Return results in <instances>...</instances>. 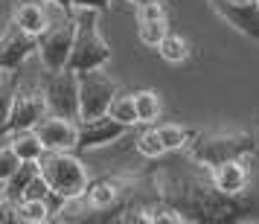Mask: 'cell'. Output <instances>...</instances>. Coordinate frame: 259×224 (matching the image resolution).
Returning <instances> with one entry per match:
<instances>
[{"mask_svg":"<svg viewBox=\"0 0 259 224\" xmlns=\"http://www.w3.org/2000/svg\"><path fill=\"white\" fill-rule=\"evenodd\" d=\"M160 201L172 204L187 215V221H239L245 212H253L250 195H227L212 184V177H181L160 175L157 177Z\"/></svg>","mask_w":259,"mask_h":224,"instance_id":"1","label":"cell"},{"mask_svg":"<svg viewBox=\"0 0 259 224\" xmlns=\"http://www.w3.org/2000/svg\"><path fill=\"white\" fill-rule=\"evenodd\" d=\"M187 154L192 163L201 169H212V166L224 163V160H245L250 154H256V137L250 131H195L192 143L187 146Z\"/></svg>","mask_w":259,"mask_h":224,"instance_id":"2","label":"cell"},{"mask_svg":"<svg viewBox=\"0 0 259 224\" xmlns=\"http://www.w3.org/2000/svg\"><path fill=\"white\" fill-rule=\"evenodd\" d=\"M76 15V41H73V53L67 61V70L84 73V70H99L111 61V44H108L102 32H99V12L96 9H73Z\"/></svg>","mask_w":259,"mask_h":224,"instance_id":"3","label":"cell"},{"mask_svg":"<svg viewBox=\"0 0 259 224\" xmlns=\"http://www.w3.org/2000/svg\"><path fill=\"white\" fill-rule=\"evenodd\" d=\"M38 166H41V175L47 177L56 198L70 201V198H82L88 192L91 175L73 152H47L38 160Z\"/></svg>","mask_w":259,"mask_h":224,"instance_id":"4","label":"cell"},{"mask_svg":"<svg viewBox=\"0 0 259 224\" xmlns=\"http://www.w3.org/2000/svg\"><path fill=\"white\" fill-rule=\"evenodd\" d=\"M76 41V15L64 12L61 18L50 21V26L38 35V56L44 70H64Z\"/></svg>","mask_w":259,"mask_h":224,"instance_id":"5","label":"cell"},{"mask_svg":"<svg viewBox=\"0 0 259 224\" xmlns=\"http://www.w3.org/2000/svg\"><path fill=\"white\" fill-rule=\"evenodd\" d=\"M119 94V82L111 79L102 67L79 73V119H94L108 114V108Z\"/></svg>","mask_w":259,"mask_h":224,"instance_id":"6","label":"cell"},{"mask_svg":"<svg viewBox=\"0 0 259 224\" xmlns=\"http://www.w3.org/2000/svg\"><path fill=\"white\" fill-rule=\"evenodd\" d=\"M44 94L50 102V114L67 119H79V73L73 70H47L44 76Z\"/></svg>","mask_w":259,"mask_h":224,"instance_id":"7","label":"cell"},{"mask_svg":"<svg viewBox=\"0 0 259 224\" xmlns=\"http://www.w3.org/2000/svg\"><path fill=\"white\" fill-rule=\"evenodd\" d=\"M50 114V102L44 87H18L12 96V111H9V122L6 131H24V128H35L41 119Z\"/></svg>","mask_w":259,"mask_h":224,"instance_id":"8","label":"cell"},{"mask_svg":"<svg viewBox=\"0 0 259 224\" xmlns=\"http://www.w3.org/2000/svg\"><path fill=\"white\" fill-rule=\"evenodd\" d=\"M210 9L239 35L259 44V3L256 0H207Z\"/></svg>","mask_w":259,"mask_h":224,"instance_id":"9","label":"cell"},{"mask_svg":"<svg viewBox=\"0 0 259 224\" xmlns=\"http://www.w3.org/2000/svg\"><path fill=\"white\" fill-rule=\"evenodd\" d=\"M125 131H128V125H122V122L114 119L111 114H102V117H94V119H79V146H76V152L111 146V143H117Z\"/></svg>","mask_w":259,"mask_h":224,"instance_id":"10","label":"cell"},{"mask_svg":"<svg viewBox=\"0 0 259 224\" xmlns=\"http://www.w3.org/2000/svg\"><path fill=\"white\" fill-rule=\"evenodd\" d=\"M35 131L44 140L47 152H76V146H79V119L47 114L35 125Z\"/></svg>","mask_w":259,"mask_h":224,"instance_id":"11","label":"cell"},{"mask_svg":"<svg viewBox=\"0 0 259 224\" xmlns=\"http://www.w3.org/2000/svg\"><path fill=\"white\" fill-rule=\"evenodd\" d=\"M32 53H38V35H29L21 26H9L0 35V70L12 73L24 64Z\"/></svg>","mask_w":259,"mask_h":224,"instance_id":"12","label":"cell"},{"mask_svg":"<svg viewBox=\"0 0 259 224\" xmlns=\"http://www.w3.org/2000/svg\"><path fill=\"white\" fill-rule=\"evenodd\" d=\"M207 172H210L212 184L227 195H245L247 187H250V169L245 166L242 157L239 160H224V163L212 166Z\"/></svg>","mask_w":259,"mask_h":224,"instance_id":"13","label":"cell"},{"mask_svg":"<svg viewBox=\"0 0 259 224\" xmlns=\"http://www.w3.org/2000/svg\"><path fill=\"white\" fill-rule=\"evenodd\" d=\"M131 184V177H105V181H94L88 184V192H84V201L94 212H102V210H111L117 204L119 192Z\"/></svg>","mask_w":259,"mask_h":224,"instance_id":"14","label":"cell"},{"mask_svg":"<svg viewBox=\"0 0 259 224\" xmlns=\"http://www.w3.org/2000/svg\"><path fill=\"white\" fill-rule=\"evenodd\" d=\"M12 24L21 26L29 35H41L50 26V15L44 9V3H35V0H21V6H15Z\"/></svg>","mask_w":259,"mask_h":224,"instance_id":"15","label":"cell"},{"mask_svg":"<svg viewBox=\"0 0 259 224\" xmlns=\"http://www.w3.org/2000/svg\"><path fill=\"white\" fill-rule=\"evenodd\" d=\"M41 172V166H38V160H24V163L15 169V175L3 184V198L9 201H24V192L26 187H29V181Z\"/></svg>","mask_w":259,"mask_h":224,"instance_id":"16","label":"cell"},{"mask_svg":"<svg viewBox=\"0 0 259 224\" xmlns=\"http://www.w3.org/2000/svg\"><path fill=\"white\" fill-rule=\"evenodd\" d=\"M12 149L18 152L21 160H41L44 154H47V146L44 140L38 137L35 128H24V131H12Z\"/></svg>","mask_w":259,"mask_h":224,"instance_id":"17","label":"cell"},{"mask_svg":"<svg viewBox=\"0 0 259 224\" xmlns=\"http://www.w3.org/2000/svg\"><path fill=\"white\" fill-rule=\"evenodd\" d=\"M134 105H137V117H140V125H154L160 114H163V99L157 91H137L134 94Z\"/></svg>","mask_w":259,"mask_h":224,"instance_id":"18","label":"cell"},{"mask_svg":"<svg viewBox=\"0 0 259 224\" xmlns=\"http://www.w3.org/2000/svg\"><path fill=\"white\" fill-rule=\"evenodd\" d=\"M157 134H160V140H163L166 152H181V149H187L192 137H195V131L187 128V125H178V122H163V125H157Z\"/></svg>","mask_w":259,"mask_h":224,"instance_id":"19","label":"cell"},{"mask_svg":"<svg viewBox=\"0 0 259 224\" xmlns=\"http://www.w3.org/2000/svg\"><path fill=\"white\" fill-rule=\"evenodd\" d=\"M157 53H160V59L169 61V64H181V61L189 59V41L184 35H178V32H169V35L157 44Z\"/></svg>","mask_w":259,"mask_h":224,"instance_id":"20","label":"cell"},{"mask_svg":"<svg viewBox=\"0 0 259 224\" xmlns=\"http://www.w3.org/2000/svg\"><path fill=\"white\" fill-rule=\"evenodd\" d=\"M137 35L146 47H154L169 35V18H152V21H137Z\"/></svg>","mask_w":259,"mask_h":224,"instance_id":"21","label":"cell"},{"mask_svg":"<svg viewBox=\"0 0 259 224\" xmlns=\"http://www.w3.org/2000/svg\"><path fill=\"white\" fill-rule=\"evenodd\" d=\"M108 114L114 119H119L122 125H137L140 122V117H137V105H134V94H122L119 91L117 96H114V102H111V108H108Z\"/></svg>","mask_w":259,"mask_h":224,"instance_id":"22","label":"cell"},{"mask_svg":"<svg viewBox=\"0 0 259 224\" xmlns=\"http://www.w3.org/2000/svg\"><path fill=\"white\" fill-rule=\"evenodd\" d=\"M53 207H50V198H24L21 201V221L26 224H44L53 218Z\"/></svg>","mask_w":259,"mask_h":224,"instance_id":"23","label":"cell"},{"mask_svg":"<svg viewBox=\"0 0 259 224\" xmlns=\"http://www.w3.org/2000/svg\"><path fill=\"white\" fill-rule=\"evenodd\" d=\"M134 149H137V154H143V157H149V160H157V157H163L166 154V146L163 140H160V134H157V125L154 128H146L134 140Z\"/></svg>","mask_w":259,"mask_h":224,"instance_id":"24","label":"cell"},{"mask_svg":"<svg viewBox=\"0 0 259 224\" xmlns=\"http://www.w3.org/2000/svg\"><path fill=\"white\" fill-rule=\"evenodd\" d=\"M21 163H24V160L18 157V152L12 149V143L0 146V187H3V184L15 175V169H18Z\"/></svg>","mask_w":259,"mask_h":224,"instance_id":"25","label":"cell"},{"mask_svg":"<svg viewBox=\"0 0 259 224\" xmlns=\"http://www.w3.org/2000/svg\"><path fill=\"white\" fill-rule=\"evenodd\" d=\"M12 96H15V87H12V84H3V82H0V134L6 131V122H9Z\"/></svg>","mask_w":259,"mask_h":224,"instance_id":"26","label":"cell"},{"mask_svg":"<svg viewBox=\"0 0 259 224\" xmlns=\"http://www.w3.org/2000/svg\"><path fill=\"white\" fill-rule=\"evenodd\" d=\"M111 6V0H73V9H96V12H105Z\"/></svg>","mask_w":259,"mask_h":224,"instance_id":"27","label":"cell"},{"mask_svg":"<svg viewBox=\"0 0 259 224\" xmlns=\"http://www.w3.org/2000/svg\"><path fill=\"white\" fill-rule=\"evenodd\" d=\"M35 3H47V0H35ZM50 3H56L64 12H73V0H50Z\"/></svg>","mask_w":259,"mask_h":224,"instance_id":"28","label":"cell"},{"mask_svg":"<svg viewBox=\"0 0 259 224\" xmlns=\"http://www.w3.org/2000/svg\"><path fill=\"white\" fill-rule=\"evenodd\" d=\"M128 3H134V6H143V3H152V0H128Z\"/></svg>","mask_w":259,"mask_h":224,"instance_id":"29","label":"cell"},{"mask_svg":"<svg viewBox=\"0 0 259 224\" xmlns=\"http://www.w3.org/2000/svg\"><path fill=\"white\" fill-rule=\"evenodd\" d=\"M3 76H6V73H3V70H0V82H3Z\"/></svg>","mask_w":259,"mask_h":224,"instance_id":"30","label":"cell"},{"mask_svg":"<svg viewBox=\"0 0 259 224\" xmlns=\"http://www.w3.org/2000/svg\"><path fill=\"white\" fill-rule=\"evenodd\" d=\"M0 201H3V187H0Z\"/></svg>","mask_w":259,"mask_h":224,"instance_id":"31","label":"cell"},{"mask_svg":"<svg viewBox=\"0 0 259 224\" xmlns=\"http://www.w3.org/2000/svg\"><path fill=\"white\" fill-rule=\"evenodd\" d=\"M256 3H259V0H256Z\"/></svg>","mask_w":259,"mask_h":224,"instance_id":"32","label":"cell"}]
</instances>
